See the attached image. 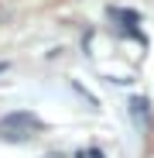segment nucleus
Masks as SVG:
<instances>
[{"label": "nucleus", "instance_id": "obj_3", "mask_svg": "<svg viewBox=\"0 0 154 158\" xmlns=\"http://www.w3.org/2000/svg\"><path fill=\"white\" fill-rule=\"evenodd\" d=\"M79 158H103L99 148H89V151H79Z\"/></svg>", "mask_w": 154, "mask_h": 158}, {"label": "nucleus", "instance_id": "obj_5", "mask_svg": "<svg viewBox=\"0 0 154 158\" xmlns=\"http://www.w3.org/2000/svg\"><path fill=\"white\" fill-rule=\"evenodd\" d=\"M4 69H7V65H0V72H4Z\"/></svg>", "mask_w": 154, "mask_h": 158}, {"label": "nucleus", "instance_id": "obj_4", "mask_svg": "<svg viewBox=\"0 0 154 158\" xmlns=\"http://www.w3.org/2000/svg\"><path fill=\"white\" fill-rule=\"evenodd\" d=\"M45 158H65V155H58V151H48V155H45Z\"/></svg>", "mask_w": 154, "mask_h": 158}, {"label": "nucleus", "instance_id": "obj_1", "mask_svg": "<svg viewBox=\"0 0 154 158\" xmlns=\"http://www.w3.org/2000/svg\"><path fill=\"white\" fill-rule=\"evenodd\" d=\"M41 117L31 114V110H10L0 117V138L10 141V144H21V141H31L41 134Z\"/></svg>", "mask_w": 154, "mask_h": 158}, {"label": "nucleus", "instance_id": "obj_2", "mask_svg": "<svg viewBox=\"0 0 154 158\" xmlns=\"http://www.w3.org/2000/svg\"><path fill=\"white\" fill-rule=\"evenodd\" d=\"M130 120L137 131H147L151 127V103L144 96H130Z\"/></svg>", "mask_w": 154, "mask_h": 158}]
</instances>
